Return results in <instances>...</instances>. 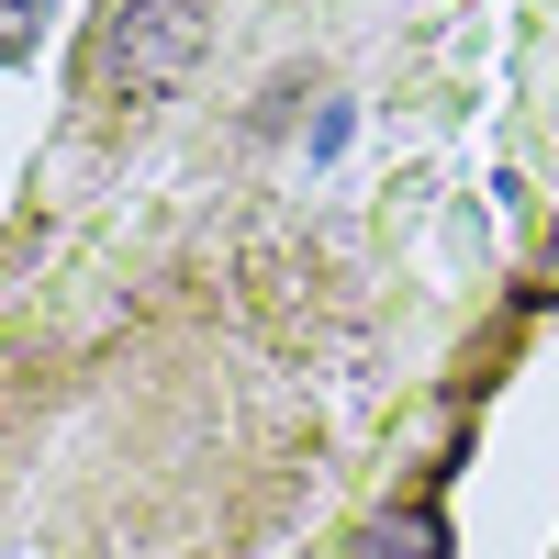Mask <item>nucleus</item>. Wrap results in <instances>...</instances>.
<instances>
[{"mask_svg": "<svg viewBox=\"0 0 559 559\" xmlns=\"http://www.w3.org/2000/svg\"><path fill=\"white\" fill-rule=\"evenodd\" d=\"M202 45H213V0H112L102 45H90V79L112 102H168L202 68Z\"/></svg>", "mask_w": 559, "mask_h": 559, "instance_id": "obj_1", "label": "nucleus"}, {"mask_svg": "<svg viewBox=\"0 0 559 559\" xmlns=\"http://www.w3.org/2000/svg\"><path fill=\"white\" fill-rule=\"evenodd\" d=\"M358 559H448V537H437V515H392L358 537Z\"/></svg>", "mask_w": 559, "mask_h": 559, "instance_id": "obj_2", "label": "nucleus"}, {"mask_svg": "<svg viewBox=\"0 0 559 559\" xmlns=\"http://www.w3.org/2000/svg\"><path fill=\"white\" fill-rule=\"evenodd\" d=\"M45 12H57V0H0V68H23L45 45Z\"/></svg>", "mask_w": 559, "mask_h": 559, "instance_id": "obj_3", "label": "nucleus"}, {"mask_svg": "<svg viewBox=\"0 0 559 559\" xmlns=\"http://www.w3.org/2000/svg\"><path fill=\"white\" fill-rule=\"evenodd\" d=\"M537 292L559 302V224H548V258H537Z\"/></svg>", "mask_w": 559, "mask_h": 559, "instance_id": "obj_4", "label": "nucleus"}]
</instances>
